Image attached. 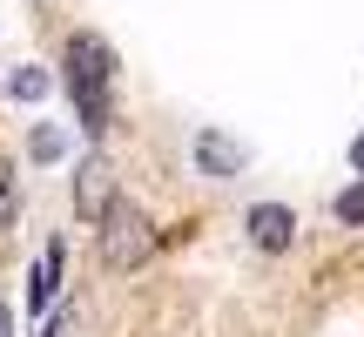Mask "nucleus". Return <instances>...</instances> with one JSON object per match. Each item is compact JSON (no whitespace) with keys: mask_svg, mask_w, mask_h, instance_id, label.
<instances>
[{"mask_svg":"<svg viewBox=\"0 0 364 337\" xmlns=\"http://www.w3.org/2000/svg\"><path fill=\"white\" fill-rule=\"evenodd\" d=\"M115 48H108L102 34H68L61 48V88L68 102H75L81 129L88 135H108V122H115Z\"/></svg>","mask_w":364,"mask_h":337,"instance_id":"obj_1","label":"nucleus"},{"mask_svg":"<svg viewBox=\"0 0 364 337\" xmlns=\"http://www.w3.org/2000/svg\"><path fill=\"white\" fill-rule=\"evenodd\" d=\"M156 223L142 216L135 203H115L108 209V223L95 230V250H102V270H142L149 257H156Z\"/></svg>","mask_w":364,"mask_h":337,"instance_id":"obj_2","label":"nucleus"},{"mask_svg":"<svg viewBox=\"0 0 364 337\" xmlns=\"http://www.w3.org/2000/svg\"><path fill=\"white\" fill-rule=\"evenodd\" d=\"M68 196H75V216L102 230V223H108V209L122 203V189H115V168H108V156H88V162H75V182H68Z\"/></svg>","mask_w":364,"mask_h":337,"instance_id":"obj_3","label":"nucleus"},{"mask_svg":"<svg viewBox=\"0 0 364 337\" xmlns=\"http://www.w3.org/2000/svg\"><path fill=\"white\" fill-rule=\"evenodd\" d=\"M243 230H250V250H263V257H284V250L297 243V209H290V203H250Z\"/></svg>","mask_w":364,"mask_h":337,"instance_id":"obj_4","label":"nucleus"},{"mask_svg":"<svg viewBox=\"0 0 364 337\" xmlns=\"http://www.w3.org/2000/svg\"><path fill=\"white\" fill-rule=\"evenodd\" d=\"M189 156H196V168H203L209 182H230V176H243V162H250V149H236L230 135H216V129H196V142H189Z\"/></svg>","mask_w":364,"mask_h":337,"instance_id":"obj_5","label":"nucleus"},{"mask_svg":"<svg viewBox=\"0 0 364 337\" xmlns=\"http://www.w3.org/2000/svg\"><path fill=\"white\" fill-rule=\"evenodd\" d=\"M61 257H68L61 243H48V250H41L34 284H27V304H34V311H48V304H54V290H61Z\"/></svg>","mask_w":364,"mask_h":337,"instance_id":"obj_6","label":"nucleus"},{"mask_svg":"<svg viewBox=\"0 0 364 337\" xmlns=\"http://www.w3.org/2000/svg\"><path fill=\"white\" fill-rule=\"evenodd\" d=\"M331 209H338L344 230H364V176L351 182V189H338V203H331Z\"/></svg>","mask_w":364,"mask_h":337,"instance_id":"obj_7","label":"nucleus"},{"mask_svg":"<svg viewBox=\"0 0 364 337\" xmlns=\"http://www.w3.org/2000/svg\"><path fill=\"white\" fill-rule=\"evenodd\" d=\"M7 95H14V102H41V95H48V75H41V68H14Z\"/></svg>","mask_w":364,"mask_h":337,"instance_id":"obj_8","label":"nucleus"},{"mask_svg":"<svg viewBox=\"0 0 364 337\" xmlns=\"http://www.w3.org/2000/svg\"><path fill=\"white\" fill-rule=\"evenodd\" d=\"M27 156H34V162H61L68 156V135L61 129H34V135H27Z\"/></svg>","mask_w":364,"mask_h":337,"instance_id":"obj_9","label":"nucleus"},{"mask_svg":"<svg viewBox=\"0 0 364 337\" xmlns=\"http://www.w3.org/2000/svg\"><path fill=\"white\" fill-rule=\"evenodd\" d=\"M7 230H14V176L0 168V236H7Z\"/></svg>","mask_w":364,"mask_h":337,"instance_id":"obj_10","label":"nucleus"},{"mask_svg":"<svg viewBox=\"0 0 364 337\" xmlns=\"http://www.w3.org/2000/svg\"><path fill=\"white\" fill-rule=\"evenodd\" d=\"M351 168H358V176H364V135H358V142H351Z\"/></svg>","mask_w":364,"mask_h":337,"instance_id":"obj_11","label":"nucleus"},{"mask_svg":"<svg viewBox=\"0 0 364 337\" xmlns=\"http://www.w3.org/2000/svg\"><path fill=\"white\" fill-rule=\"evenodd\" d=\"M0 337H14V311H7V304H0Z\"/></svg>","mask_w":364,"mask_h":337,"instance_id":"obj_12","label":"nucleus"}]
</instances>
